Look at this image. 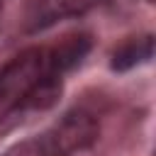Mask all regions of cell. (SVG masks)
I'll use <instances>...</instances> for the list:
<instances>
[{
    "mask_svg": "<svg viewBox=\"0 0 156 156\" xmlns=\"http://www.w3.org/2000/svg\"><path fill=\"white\" fill-rule=\"evenodd\" d=\"M100 0H39L32 5L27 15V32H39L46 29L61 20L68 17H80L90 12Z\"/></svg>",
    "mask_w": 156,
    "mask_h": 156,
    "instance_id": "3957f363",
    "label": "cell"
},
{
    "mask_svg": "<svg viewBox=\"0 0 156 156\" xmlns=\"http://www.w3.org/2000/svg\"><path fill=\"white\" fill-rule=\"evenodd\" d=\"M63 93V80L56 73H44L29 90H24L12 105H10V115L17 112H41V110H51L58 98Z\"/></svg>",
    "mask_w": 156,
    "mask_h": 156,
    "instance_id": "277c9868",
    "label": "cell"
},
{
    "mask_svg": "<svg viewBox=\"0 0 156 156\" xmlns=\"http://www.w3.org/2000/svg\"><path fill=\"white\" fill-rule=\"evenodd\" d=\"M98 119L85 110H71L37 139V156H73L95 144Z\"/></svg>",
    "mask_w": 156,
    "mask_h": 156,
    "instance_id": "6da1fadb",
    "label": "cell"
},
{
    "mask_svg": "<svg viewBox=\"0 0 156 156\" xmlns=\"http://www.w3.org/2000/svg\"><path fill=\"white\" fill-rule=\"evenodd\" d=\"M151 56H154V37L144 34V37L129 39L122 46H117L110 66H112V71H129L139 63H146Z\"/></svg>",
    "mask_w": 156,
    "mask_h": 156,
    "instance_id": "8992f818",
    "label": "cell"
},
{
    "mask_svg": "<svg viewBox=\"0 0 156 156\" xmlns=\"http://www.w3.org/2000/svg\"><path fill=\"white\" fill-rule=\"evenodd\" d=\"M0 10H2V0H0Z\"/></svg>",
    "mask_w": 156,
    "mask_h": 156,
    "instance_id": "52a82bcc",
    "label": "cell"
},
{
    "mask_svg": "<svg viewBox=\"0 0 156 156\" xmlns=\"http://www.w3.org/2000/svg\"><path fill=\"white\" fill-rule=\"evenodd\" d=\"M90 44H93L90 37L83 34V32H80V34H68V37H63L56 46H51V49L46 51V71L61 76L63 71L78 66V63L85 58V54L90 51Z\"/></svg>",
    "mask_w": 156,
    "mask_h": 156,
    "instance_id": "5b68a950",
    "label": "cell"
},
{
    "mask_svg": "<svg viewBox=\"0 0 156 156\" xmlns=\"http://www.w3.org/2000/svg\"><path fill=\"white\" fill-rule=\"evenodd\" d=\"M46 71V49L32 46L12 56L0 68V102H15L24 90H29Z\"/></svg>",
    "mask_w": 156,
    "mask_h": 156,
    "instance_id": "7a4b0ae2",
    "label": "cell"
}]
</instances>
